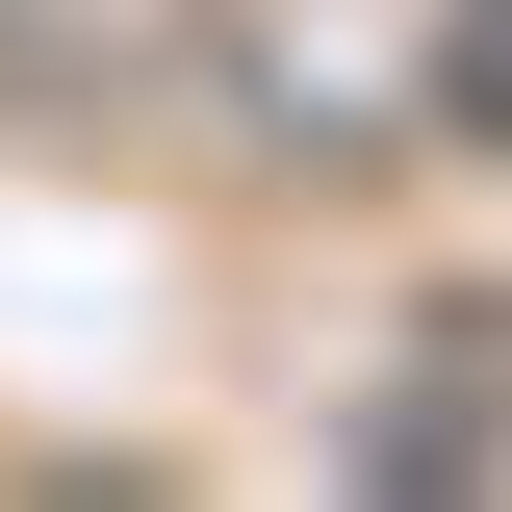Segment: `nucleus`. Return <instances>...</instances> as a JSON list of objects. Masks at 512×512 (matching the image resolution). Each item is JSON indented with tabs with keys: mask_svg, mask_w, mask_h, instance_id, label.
<instances>
[{
	"mask_svg": "<svg viewBox=\"0 0 512 512\" xmlns=\"http://www.w3.org/2000/svg\"><path fill=\"white\" fill-rule=\"evenodd\" d=\"M436 103H461V128H512V0H461V26H436Z\"/></svg>",
	"mask_w": 512,
	"mask_h": 512,
	"instance_id": "f257e3e1",
	"label": "nucleus"
},
{
	"mask_svg": "<svg viewBox=\"0 0 512 512\" xmlns=\"http://www.w3.org/2000/svg\"><path fill=\"white\" fill-rule=\"evenodd\" d=\"M0 26H26V0H0Z\"/></svg>",
	"mask_w": 512,
	"mask_h": 512,
	"instance_id": "f03ea898",
	"label": "nucleus"
}]
</instances>
